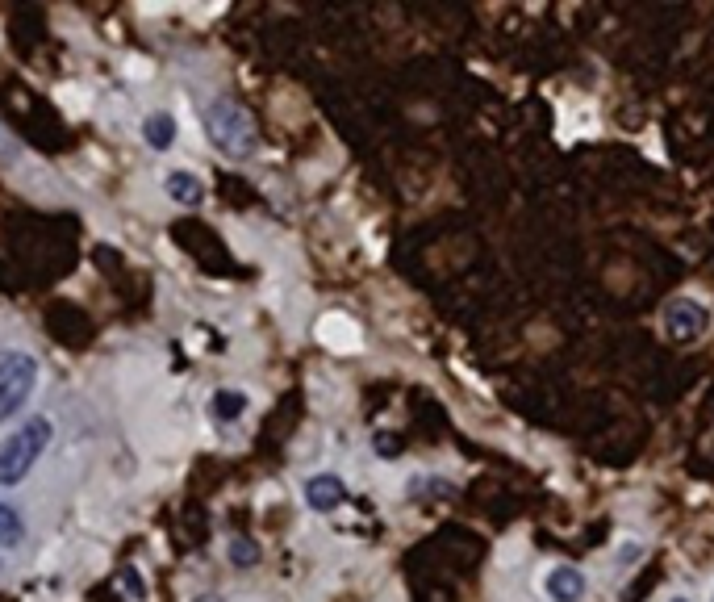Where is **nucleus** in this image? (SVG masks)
I'll return each instance as SVG.
<instances>
[{
	"label": "nucleus",
	"instance_id": "nucleus-10",
	"mask_svg": "<svg viewBox=\"0 0 714 602\" xmlns=\"http://www.w3.org/2000/svg\"><path fill=\"white\" fill-rule=\"evenodd\" d=\"M21 544H26V519H21V511L13 502L0 498V548L13 552Z\"/></svg>",
	"mask_w": 714,
	"mask_h": 602
},
{
	"label": "nucleus",
	"instance_id": "nucleus-1",
	"mask_svg": "<svg viewBox=\"0 0 714 602\" xmlns=\"http://www.w3.org/2000/svg\"><path fill=\"white\" fill-rule=\"evenodd\" d=\"M201 126H205V138L226 159H251L259 151V134H255L251 113L243 105H234L230 97H213L201 109Z\"/></svg>",
	"mask_w": 714,
	"mask_h": 602
},
{
	"label": "nucleus",
	"instance_id": "nucleus-4",
	"mask_svg": "<svg viewBox=\"0 0 714 602\" xmlns=\"http://www.w3.org/2000/svg\"><path fill=\"white\" fill-rule=\"evenodd\" d=\"M660 327H664V335H669L673 343H698L702 335H706V327H710V310L702 306L698 297H673L669 306H664V314H660Z\"/></svg>",
	"mask_w": 714,
	"mask_h": 602
},
{
	"label": "nucleus",
	"instance_id": "nucleus-6",
	"mask_svg": "<svg viewBox=\"0 0 714 602\" xmlns=\"http://www.w3.org/2000/svg\"><path fill=\"white\" fill-rule=\"evenodd\" d=\"M347 502V485L343 477L335 473H314L305 481V506L314 515H330V511H339V506Z\"/></svg>",
	"mask_w": 714,
	"mask_h": 602
},
{
	"label": "nucleus",
	"instance_id": "nucleus-13",
	"mask_svg": "<svg viewBox=\"0 0 714 602\" xmlns=\"http://www.w3.org/2000/svg\"><path fill=\"white\" fill-rule=\"evenodd\" d=\"M614 557H618V565H631V561H639V557H644V548H639V544L631 540V544H623V548H618Z\"/></svg>",
	"mask_w": 714,
	"mask_h": 602
},
{
	"label": "nucleus",
	"instance_id": "nucleus-7",
	"mask_svg": "<svg viewBox=\"0 0 714 602\" xmlns=\"http://www.w3.org/2000/svg\"><path fill=\"white\" fill-rule=\"evenodd\" d=\"M176 118L168 109H155L147 113V122H142V143H147L151 151H172L176 147Z\"/></svg>",
	"mask_w": 714,
	"mask_h": 602
},
{
	"label": "nucleus",
	"instance_id": "nucleus-12",
	"mask_svg": "<svg viewBox=\"0 0 714 602\" xmlns=\"http://www.w3.org/2000/svg\"><path fill=\"white\" fill-rule=\"evenodd\" d=\"M117 582H122V590H126V594H134V602L147 598V586H142V577H138V569H134V565H130V569H122V577H117Z\"/></svg>",
	"mask_w": 714,
	"mask_h": 602
},
{
	"label": "nucleus",
	"instance_id": "nucleus-8",
	"mask_svg": "<svg viewBox=\"0 0 714 602\" xmlns=\"http://www.w3.org/2000/svg\"><path fill=\"white\" fill-rule=\"evenodd\" d=\"M163 189H168V197L176 201V205H184V210H197V205L205 201V184H201V176H193V172H168V180H163Z\"/></svg>",
	"mask_w": 714,
	"mask_h": 602
},
{
	"label": "nucleus",
	"instance_id": "nucleus-16",
	"mask_svg": "<svg viewBox=\"0 0 714 602\" xmlns=\"http://www.w3.org/2000/svg\"><path fill=\"white\" fill-rule=\"evenodd\" d=\"M669 602H689V598H669Z\"/></svg>",
	"mask_w": 714,
	"mask_h": 602
},
{
	"label": "nucleus",
	"instance_id": "nucleus-5",
	"mask_svg": "<svg viewBox=\"0 0 714 602\" xmlns=\"http://www.w3.org/2000/svg\"><path fill=\"white\" fill-rule=\"evenodd\" d=\"M539 586H543L547 602H581L585 590H589V577L581 569H573V565H552L543 573Z\"/></svg>",
	"mask_w": 714,
	"mask_h": 602
},
{
	"label": "nucleus",
	"instance_id": "nucleus-2",
	"mask_svg": "<svg viewBox=\"0 0 714 602\" xmlns=\"http://www.w3.org/2000/svg\"><path fill=\"white\" fill-rule=\"evenodd\" d=\"M51 435H55V423L46 414H34V419H26L17 431L0 439V485L5 490H13V485H21L34 473L42 452L51 448Z\"/></svg>",
	"mask_w": 714,
	"mask_h": 602
},
{
	"label": "nucleus",
	"instance_id": "nucleus-9",
	"mask_svg": "<svg viewBox=\"0 0 714 602\" xmlns=\"http://www.w3.org/2000/svg\"><path fill=\"white\" fill-rule=\"evenodd\" d=\"M209 414H213V423H222V427L238 423L247 414V393L243 389H218L209 402Z\"/></svg>",
	"mask_w": 714,
	"mask_h": 602
},
{
	"label": "nucleus",
	"instance_id": "nucleus-3",
	"mask_svg": "<svg viewBox=\"0 0 714 602\" xmlns=\"http://www.w3.org/2000/svg\"><path fill=\"white\" fill-rule=\"evenodd\" d=\"M34 389H38V360L21 352V347H5L0 352V423L17 419L30 406Z\"/></svg>",
	"mask_w": 714,
	"mask_h": 602
},
{
	"label": "nucleus",
	"instance_id": "nucleus-15",
	"mask_svg": "<svg viewBox=\"0 0 714 602\" xmlns=\"http://www.w3.org/2000/svg\"><path fill=\"white\" fill-rule=\"evenodd\" d=\"M193 602H222L218 594H201V598H193Z\"/></svg>",
	"mask_w": 714,
	"mask_h": 602
},
{
	"label": "nucleus",
	"instance_id": "nucleus-14",
	"mask_svg": "<svg viewBox=\"0 0 714 602\" xmlns=\"http://www.w3.org/2000/svg\"><path fill=\"white\" fill-rule=\"evenodd\" d=\"M376 452H385V456H393V452H397V444H393V439H385V435H380V439H376Z\"/></svg>",
	"mask_w": 714,
	"mask_h": 602
},
{
	"label": "nucleus",
	"instance_id": "nucleus-17",
	"mask_svg": "<svg viewBox=\"0 0 714 602\" xmlns=\"http://www.w3.org/2000/svg\"><path fill=\"white\" fill-rule=\"evenodd\" d=\"M710 602H714V598H710Z\"/></svg>",
	"mask_w": 714,
	"mask_h": 602
},
{
	"label": "nucleus",
	"instance_id": "nucleus-11",
	"mask_svg": "<svg viewBox=\"0 0 714 602\" xmlns=\"http://www.w3.org/2000/svg\"><path fill=\"white\" fill-rule=\"evenodd\" d=\"M230 561H234V569H251V565L259 561V548H255V540H247V536H234V540H230Z\"/></svg>",
	"mask_w": 714,
	"mask_h": 602
}]
</instances>
